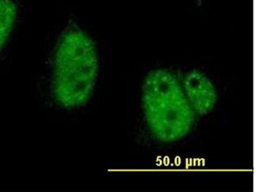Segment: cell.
Listing matches in <instances>:
<instances>
[{
    "mask_svg": "<svg viewBox=\"0 0 256 192\" xmlns=\"http://www.w3.org/2000/svg\"><path fill=\"white\" fill-rule=\"evenodd\" d=\"M99 60L94 42L78 27L64 32L56 48L52 91L64 108H80L88 104L94 90Z\"/></svg>",
    "mask_w": 256,
    "mask_h": 192,
    "instance_id": "obj_1",
    "label": "cell"
},
{
    "mask_svg": "<svg viewBox=\"0 0 256 192\" xmlns=\"http://www.w3.org/2000/svg\"><path fill=\"white\" fill-rule=\"evenodd\" d=\"M143 100L148 125L160 140H178L190 130L193 110L170 72L158 70L148 75L144 86Z\"/></svg>",
    "mask_w": 256,
    "mask_h": 192,
    "instance_id": "obj_2",
    "label": "cell"
},
{
    "mask_svg": "<svg viewBox=\"0 0 256 192\" xmlns=\"http://www.w3.org/2000/svg\"><path fill=\"white\" fill-rule=\"evenodd\" d=\"M184 86L191 106L198 113L206 114L212 110L216 102V90L204 74L196 70L190 72Z\"/></svg>",
    "mask_w": 256,
    "mask_h": 192,
    "instance_id": "obj_3",
    "label": "cell"
},
{
    "mask_svg": "<svg viewBox=\"0 0 256 192\" xmlns=\"http://www.w3.org/2000/svg\"><path fill=\"white\" fill-rule=\"evenodd\" d=\"M17 13V6L12 0H0V51L10 36Z\"/></svg>",
    "mask_w": 256,
    "mask_h": 192,
    "instance_id": "obj_4",
    "label": "cell"
}]
</instances>
